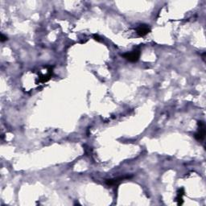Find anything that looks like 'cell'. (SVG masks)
Masks as SVG:
<instances>
[{"instance_id":"cell-1","label":"cell","mask_w":206,"mask_h":206,"mask_svg":"<svg viewBox=\"0 0 206 206\" xmlns=\"http://www.w3.org/2000/svg\"><path fill=\"white\" fill-rule=\"evenodd\" d=\"M141 55V52L139 49L136 48L135 50H133L131 52H129V53H124L122 55V57L127 60L128 61L130 62H137L139 60V57H140Z\"/></svg>"},{"instance_id":"cell-2","label":"cell","mask_w":206,"mask_h":206,"mask_svg":"<svg viewBox=\"0 0 206 206\" xmlns=\"http://www.w3.org/2000/svg\"><path fill=\"white\" fill-rule=\"evenodd\" d=\"M198 126H199L198 131L195 134L194 137L197 141H202L205 139V125L204 122L199 121Z\"/></svg>"},{"instance_id":"cell-3","label":"cell","mask_w":206,"mask_h":206,"mask_svg":"<svg viewBox=\"0 0 206 206\" xmlns=\"http://www.w3.org/2000/svg\"><path fill=\"white\" fill-rule=\"evenodd\" d=\"M150 31H151V28H150L149 25H147V24H140L136 28V33L138 34L139 36H141V37L147 35Z\"/></svg>"},{"instance_id":"cell-4","label":"cell","mask_w":206,"mask_h":206,"mask_svg":"<svg viewBox=\"0 0 206 206\" xmlns=\"http://www.w3.org/2000/svg\"><path fill=\"white\" fill-rule=\"evenodd\" d=\"M52 73H53V70H49L47 74H43L40 76L39 77V82L40 83H44V82H47L48 80H50L51 77H52Z\"/></svg>"},{"instance_id":"cell-5","label":"cell","mask_w":206,"mask_h":206,"mask_svg":"<svg viewBox=\"0 0 206 206\" xmlns=\"http://www.w3.org/2000/svg\"><path fill=\"white\" fill-rule=\"evenodd\" d=\"M184 195V189L183 188H181L180 189H179L178 193H177V197H176V199H175V201H177V205H181L183 204V196Z\"/></svg>"},{"instance_id":"cell-6","label":"cell","mask_w":206,"mask_h":206,"mask_svg":"<svg viewBox=\"0 0 206 206\" xmlns=\"http://www.w3.org/2000/svg\"><path fill=\"white\" fill-rule=\"evenodd\" d=\"M126 178H130V176H126V177H119V178H116V179H112V180H107L105 181L106 184L108 185H114V184H117L120 183L122 180H123Z\"/></svg>"},{"instance_id":"cell-7","label":"cell","mask_w":206,"mask_h":206,"mask_svg":"<svg viewBox=\"0 0 206 206\" xmlns=\"http://www.w3.org/2000/svg\"><path fill=\"white\" fill-rule=\"evenodd\" d=\"M7 40V37L6 35H3V34H2V35H1V42H4V41H6Z\"/></svg>"},{"instance_id":"cell-8","label":"cell","mask_w":206,"mask_h":206,"mask_svg":"<svg viewBox=\"0 0 206 206\" xmlns=\"http://www.w3.org/2000/svg\"><path fill=\"white\" fill-rule=\"evenodd\" d=\"M93 38H94V40H97V41H100V39H99V36L97 35H93Z\"/></svg>"}]
</instances>
